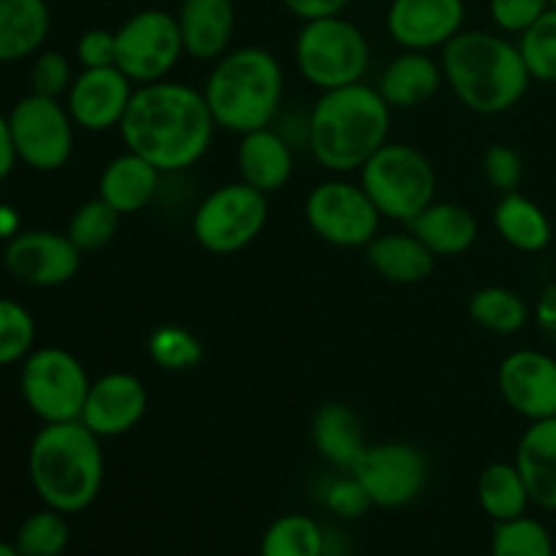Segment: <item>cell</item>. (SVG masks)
Segmentation results:
<instances>
[{"label": "cell", "mask_w": 556, "mask_h": 556, "mask_svg": "<svg viewBox=\"0 0 556 556\" xmlns=\"http://www.w3.org/2000/svg\"><path fill=\"white\" fill-rule=\"evenodd\" d=\"M467 313L478 326L505 337L516 334L530 324V304L519 293L503 286H489L472 293L467 302Z\"/></svg>", "instance_id": "4dcf8cb0"}, {"label": "cell", "mask_w": 556, "mask_h": 556, "mask_svg": "<svg viewBox=\"0 0 556 556\" xmlns=\"http://www.w3.org/2000/svg\"><path fill=\"white\" fill-rule=\"evenodd\" d=\"M215 130L204 92L172 79L136 87L119 123L125 147L163 174L193 168L210 152Z\"/></svg>", "instance_id": "6da1fadb"}, {"label": "cell", "mask_w": 556, "mask_h": 556, "mask_svg": "<svg viewBox=\"0 0 556 556\" xmlns=\"http://www.w3.org/2000/svg\"><path fill=\"white\" fill-rule=\"evenodd\" d=\"M535 320L538 326H541L543 334L556 337V286L554 282H548V286L541 291V296H538Z\"/></svg>", "instance_id": "ee69618b"}, {"label": "cell", "mask_w": 556, "mask_h": 556, "mask_svg": "<svg viewBox=\"0 0 556 556\" xmlns=\"http://www.w3.org/2000/svg\"><path fill=\"white\" fill-rule=\"evenodd\" d=\"M114 41H117L114 65L134 85L168 79L185 54L177 14L163 9L136 11L114 30Z\"/></svg>", "instance_id": "30bf717a"}, {"label": "cell", "mask_w": 556, "mask_h": 556, "mask_svg": "<svg viewBox=\"0 0 556 556\" xmlns=\"http://www.w3.org/2000/svg\"><path fill=\"white\" fill-rule=\"evenodd\" d=\"M150 358L161 369H172V372H182V369H193L204 356L199 337L193 331L182 329V326H161L150 334Z\"/></svg>", "instance_id": "8d00e7d4"}, {"label": "cell", "mask_w": 556, "mask_h": 556, "mask_svg": "<svg viewBox=\"0 0 556 556\" xmlns=\"http://www.w3.org/2000/svg\"><path fill=\"white\" fill-rule=\"evenodd\" d=\"M3 266L11 277L33 288H58L76 277L81 250L58 231H20L5 242Z\"/></svg>", "instance_id": "5bb4252c"}, {"label": "cell", "mask_w": 556, "mask_h": 556, "mask_svg": "<svg viewBox=\"0 0 556 556\" xmlns=\"http://www.w3.org/2000/svg\"><path fill=\"white\" fill-rule=\"evenodd\" d=\"M119 212L114 206H109L106 201L98 195V199L85 201L79 210L71 215L68 220V239L85 253H96V250L106 248L114 239L119 228Z\"/></svg>", "instance_id": "836d02e7"}, {"label": "cell", "mask_w": 556, "mask_h": 556, "mask_svg": "<svg viewBox=\"0 0 556 556\" xmlns=\"http://www.w3.org/2000/svg\"><path fill=\"white\" fill-rule=\"evenodd\" d=\"M391 106L367 81L320 92L307 117V147L331 174L362 172L389 141Z\"/></svg>", "instance_id": "3957f363"}, {"label": "cell", "mask_w": 556, "mask_h": 556, "mask_svg": "<svg viewBox=\"0 0 556 556\" xmlns=\"http://www.w3.org/2000/svg\"><path fill=\"white\" fill-rule=\"evenodd\" d=\"M476 492L483 514L494 525L527 516V510L532 505L530 489H527L516 462H494V465H489L481 472V478H478Z\"/></svg>", "instance_id": "f1b7e54d"}, {"label": "cell", "mask_w": 556, "mask_h": 556, "mask_svg": "<svg viewBox=\"0 0 556 556\" xmlns=\"http://www.w3.org/2000/svg\"><path fill=\"white\" fill-rule=\"evenodd\" d=\"M76 60L81 68H106L117 60V41H114V30H103V27H92L85 30L76 41Z\"/></svg>", "instance_id": "b9f144b4"}, {"label": "cell", "mask_w": 556, "mask_h": 556, "mask_svg": "<svg viewBox=\"0 0 556 556\" xmlns=\"http://www.w3.org/2000/svg\"><path fill=\"white\" fill-rule=\"evenodd\" d=\"M326 530L304 514H286L266 527L261 556H329Z\"/></svg>", "instance_id": "f546056e"}, {"label": "cell", "mask_w": 556, "mask_h": 556, "mask_svg": "<svg viewBox=\"0 0 556 556\" xmlns=\"http://www.w3.org/2000/svg\"><path fill=\"white\" fill-rule=\"evenodd\" d=\"M71 543V527L65 514L47 508L27 516L20 525L14 538V546L22 556H63Z\"/></svg>", "instance_id": "1f68e13d"}, {"label": "cell", "mask_w": 556, "mask_h": 556, "mask_svg": "<svg viewBox=\"0 0 556 556\" xmlns=\"http://www.w3.org/2000/svg\"><path fill=\"white\" fill-rule=\"evenodd\" d=\"M237 166L242 182L264 195L286 188L293 177V150L280 130L258 128L242 134L237 147Z\"/></svg>", "instance_id": "ffe728a7"}, {"label": "cell", "mask_w": 556, "mask_h": 556, "mask_svg": "<svg viewBox=\"0 0 556 556\" xmlns=\"http://www.w3.org/2000/svg\"><path fill=\"white\" fill-rule=\"evenodd\" d=\"M16 233H20V217H16V212L11 206L0 204V239L9 242Z\"/></svg>", "instance_id": "bcb514c9"}, {"label": "cell", "mask_w": 556, "mask_h": 556, "mask_svg": "<svg viewBox=\"0 0 556 556\" xmlns=\"http://www.w3.org/2000/svg\"><path fill=\"white\" fill-rule=\"evenodd\" d=\"M492 556H556V541L543 521L519 516L494 525Z\"/></svg>", "instance_id": "d6a6232c"}, {"label": "cell", "mask_w": 556, "mask_h": 556, "mask_svg": "<svg viewBox=\"0 0 556 556\" xmlns=\"http://www.w3.org/2000/svg\"><path fill=\"white\" fill-rule=\"evenodd\" d=\"M410 231L427 244L434 258L465 255L478 239V220L467 206L454 201H432L413 223Z\"/></svg>", "instance_id": "d4e9b609"}, {"label": "cell", "mask_w": 556, "mask_h": 556, "mask_svg": "<svg viewBox=\"0 0 556 556\" xmlns=\"http://www.w3.org/2000/svg\"><path fill=\"white\" fill-rule=\"evenodd\" d=\"M16 147H14V136H11V125H9V117H3L0 114V182L3 179H9V174L14 172L16 166Z\"/></svg>", "instance_id": "f6af8a7d"}, {"label": "cell", "mask_w": 556, "mask_h": 556, "mask_svg": "<svg viewBox=\"0 0 556 556\" xmlns=\"http://www.w3.org/2000/svg\"><path fill=\"white\" fill-rule=\"evenodd\" d=\"M144 413V383L130 372H109L90 383L79 421L101 440H112L139 427Z\"/></svg>", "instance_id": "ac0fdd59"}, {"label": "cell", "mask_w": 556, "mask_h": 556, "mask_svg": "<svg viewBox=\"0 0 556 556\" xmlns=\"http://www.w3.org/2000/svg\"><path fill=\"white\" fill-rule=\"evenodd\" d=\"M201 92L217 128L242 136L275 123L286 96V74L269 49H228L215 60Z\"/></svg>", "instance_id": "5b68a950"}, {"label": "cell", "mask_w": 556, "mask_h": 556, "mask_svg": "<svg viewBox=\"0 0 556 556\" xmlns=\"http://www.w3.org/2000/svg\"><path fill=\"white\" fill-rule=\"evenodd\" d=\"M36 345V320L25 304L0 299V367L25 362Z\"/></svg>", "instance_id": "d590c367"}, {"label": "cell", "mask_w": 556, "mask_h": 556, "mask_svg": "<svg viewBox=\"0 0 556 556\" xmlns=\"http://www.w3.org/2000/svg\"><path fill=\"white\" fill-rule=\"evenodd\" d=\"M494 228L519 253H541L552 244L554 228L541 204L525 193H503L494 206Z\"/></svg>", "instance_id": "83f0119b"}, {"label": "cell", "mask_w": 556, "mask_h": 556, "mask_svg": "<svg viewBox=\"0 0 556 556\" xmlns=\"http://www.w3.org/2000/svg\"><path fill=\"white\" fill-rule=\"evenodd\" d=\"M519 52L525 58L532 81L556 85V9L546 11L535 25L519 36Z\"/></svg>", "instance_id": "e575fe53"}, {"label": "cell", "mask_w": 556, "mask_h": 556, "mask_svg": "<svg viewBox=\"0 0 556 556\" xmlns=\"http://www.w3.org/2000/svg\"><path fill=\"white\" fill-rule=\"evenodd\" d=\"M27 476L47 508L81 514L98 500L106 476L101 438L81 421L43 424L30 440Z\"/></svg>", "instance_id": "277c9868"}, {"label": "cell", "mask_w": 556, "mask_h": 556, "mask_svg": "<svg viewBox=\"0 0 556 556\" xmlns=\"http://www.w3.org/2000/svg\"><path fill=\"white\" fill-rule=\"evenodd\" d=\"M52 27L47 0H0V65L36 58Z\"/></svg>", "instance_id": "4316f807"}, {"label": "cell", "mask_w": 556, "mask_h": 556, "mask_svg": "<svg viewBox=\"0 0 556 556\" xmlns=\"http://www.w3.org/2000/svg\"><path fill=\"white\" fill-rule=\"evenodd\" d=\"M465 0H391L386 30L396 47L434 52L465 30Z\"/></svg>", "instance_id": "2e32d148"}, {"label": "cell", "mask_w": 556, "mask_h": 556, "mask_svg": "<svg viewBox=\"0 0 556 556\" xmlns=\"http://www.w3.org/2000/svg\"><path fill=\"white\" fill-rule=\"evenodd\" d=\"M552 5H554V9H556V0H552Z\"/></svg>", "instance_id": "c3c4849f"}, {"label": "cell", "mask_w": 556, "mask_h": 556, "mask_svg": "<svg viewBox=\"0 0 556 556\" xmlns=\"http://www.w3.org/2000/svg\"><path fill=\"white\" fill-rule=\"evenodd\" d=\"M185 54L201 63H215L231 49L237 33L233 0H182L177 11Z\"/></svg>", "instance_id": "d6986e66"}, {"label": "cell", "mask_w": 556, "mask_h": 556, "mask_svg": "<svg viewBox=\"0 0 556 556\" xmlns=\"http://www.w3.org/2000/svg\"><path fill=\"white\" fill-rule=\"evenodd\" d=\"M90 383L85 364L63 348H33L22 362V400L43 424L79 421Z\"/></svg>", "instance_id": "9c48e42d"}, {"label": "cell", "mask_w": 556, "mask_h": 556, "mask_svg": "<svg viewBox=\"0 0 556 556\" xmlns=\"http://www.w3.org/2000/svg\"><path fill=\"white\" fill-rule=\"evenodd\" d=\"M445 85L443 65L429 52L405 49L383 68L378 92L391 109H418L432 101Z\"/></svg>", "instance_id": "44dd1931"}, {"label": "cell", "mask_w": 556, "mask_h": 556, "mask_svg": "<svg viewBox=\"0 0 556 556\" xmlns=\"http://www.w3.org/2000/svg\"><path fill=\"white\" fill-rule=\"evenodd\" d=\"M552 9V0H489V16L494 27L503 36H516L535 25L546 11Z\"/></svg>", "instance_id": "ab89813d"}, {"label": "cell", "mask_w": 556, "mask_h": 556, "mask_svg": "<svg viewBox=\"0 0 556 556\" xmlns=\"http://www.w3.org/2000/svg\"><path fill=\"white\" fill-rule=\"evenodd\" d=\"M348 3L351 0H282V5L302 22L342 14L348 9Z\"/></svg>", "instance_id": "7bdbcfd3"}, {"label": "cell", "mask_w": 556, "mask_h": 556, "mask_svg": "<svg viewBox=\"0 0 556 556\" xmlns=\"http://www.w3.org/2000/svg\"><path fill=\"white\" fill-rule=\"evenodd\" d=\"M304 217L307 226L334 248H367L380 233L383 220L362 182L348 179H326L315 185L304 201Z\"/></svg>", "instance_id": "8fae6325"}, {"label": "cell", "mask_w": 556, "mask_h": 556, "mask_svg": "<svg viewBox=\"0 0 556 556\" xmlns=\"http://www.w3.org/2000/svg\"><path fill=\"white\" fill-rule=\"evenodd\" d=\"M269 220V195L248 182H228L215 188L195 206L193 237L206 253L233 255L253 244Z\"/></svg>", "instance_id": "ba28073f"}, {"label": "cell", "mask_w": 556, "mask_h": 556, "mask_svg": "<svg viewBox=\"0 0 556 556\" xmlns=\"http://www.w3.org/2000/svg\"><path fill=\"white\" fill-rule=\"evenodd\" d=\"M0 556H22V554H20V548L14 546V543L0 541Z\"/></svg>", "instance_id": "7dc6e473"}, {"label": "cell", "mask_w": 556, "mask_h": 556, "mask_svg": "<svg viewBox=\"0 0 556 556\" xmlns=\"http://www.w3.org/2000/svg\"><path fill=\"white\" fill-rule=\"evenodd\" d=\"M362 188L389 220L413 223L438 193L432 161L418 147L386 141L362 166Z\"/></svg>", "instance_id": "52a82bcc"}, {"label": "cell", "mask_w": 556, "mask_h": 556, "mask_svg": "<svg viewBox=\"0 0 556 556\" xmlns=\"http://www.w3.org/2000/svg\"><path fill=\"white\" fill-rule=\"evenodd\" d=\"M351 472L375 508L396 510L424 494L429 483V459L418 445L378 443L364 448Z\"/></svg>", "instance_id": "4fadbf2b"}, {"label": "cell", "mask_w": 556, "mask_h": 556, "mask_svg": "<svg viewBox=\"0 0 556 556\" xmlns=\"http://www.w3.org/2000/svg\"><path fill=\"white\" fill-rule=\"evenodd\" d=\"M497 389L505 405L527 421L556 416V358L552 353L521 348L508 353L497 369Z\"/></svg>", "instance_id": "9a60e30c"}, {"label": "cell", "mask_w": 556, "mask_h": 556, "mask_svg": "<svg viewBox=\"0 0 556 556\" xmlns=\"http://www.w3.org/2000/svg\"><path fill=\"white\" fill-rule=\"evenodd\" d=\"M179 3H182V0H179Z\"/></svg>", "instance_id": "681fc988"}, {"label": "cell", "mask_w": 556, "mask_h": 556, "mask_svg": "<svg viewBox=\"0 0 556 556\" xmlns=\"http://www.w3.org/2000/svg\"><path fill=\"white\" fill-rule=\"evenodd\" d=\"M483 174L494 190L514 193L525 179V161L510 144H492L483 155Z\"/></svg>", "instance_id": "60d3db41"}, {"label": "cell", "mask_w": 556, "mask_h": 556, "mask_svg": "<svg viewBox=\"0 0 556 556\" xmlns=\"http://www.w3.org/2000/svg\"><path fill=\"white\" fill-rule=\"evenodd\" d=\"M71 85H74V68H71V60L63 52L47 49V52H38L33 58L30 87L36 96L58 98L60 101L63 96H68Z\"/></svg>", "instance_id": "74e56055"}, {"label": "cell", "mask_w": 556, "mask_h": 556, "mask_svg": "<svg viewBox=\"0 0 556 556\" xmlns=\"http://www.w3.org/2000/svg\"><path fill=\"white\" fill-rule=\"evenodd\" d=\"M163 172H157L147 157L123 152L106 163L98 179V195L119 215H136L157 195Z\"/></svg>", "instance_id": "7402d4cb"}, {"label": "cell", "mask_w": 556, "mask_h": 556, "mask_svg": "<svg viewBox=\"0 0 556 556\" xmlns=\"http://www.w3.org/2000/svg\"><path fill=\"white\" fill-rule=\"evenodd\" d=\"M367 261L383 280L396 286H418L434 269V253L413 231L378 233L367 244Z\"/></svg>", "instance_id": "cb8c5ba5"}, {"label": "cell", "mask_w": 556, "mask_h": 556, "mask_svg": "<svg viewBox=\"0 0 556 556\" xmlns=\"http://www.w3.org/2000/svg\"><path fill=\"white\" fill-rule=\"evenodd\" d=\"M16 157L36 172H58L74 155V119L65 103L47 96H25L9 114Z\"/></svg>", "instance_id": "7c38bea8"}, {"label": "cell", "mask_w": 556, "mask_h": 556, "mask_svg": "<svg viewBox=\"0 0 556 556\" xmlns=\"http://www.w3.org/2000/svg\"><path fill=\"white\" fill-rule=\"evenodd\" d=\"M445 85L476 114H505L532 85L519 43L492 30H462L440 49Z\"/></svg>", "instance_id": "7a4b0ae2"}, {"label": "cell", "mask_w": 556, "mask_h": 556, "mask_svg": "<svg viewBox=\"0 0 556 556\" xmlns=\"http://www.w3.org/2000/svg\"><path fill=\"white\" fill-rule=\"evenodd\" d=\"M134 90V81L117 65L81 68L65 96V109L76 128L90 130V134H106V130L119 128Z\"/></svg>", "instance_id": "e0dca14e"}, {"label": "cell", "mask_w": 556, "mask_h": 556, "mask_svg": "<svg viewBox=\"0 0 556 556\" xmlns=\"http://www.w3.org/2000/svg\"><path fill=\"white\" fill-rule=\"evenodd\" d=\"M293 60L304 81L326 92L364 81L372 49L356 22L334 14L302 22L293 43Z\"/></svg>", "instance_id": "8992f818"}, {"label": "cell", "mask_w": 556, "mask_h": 556, "mask_svg": "<svg viewBox=\"0 0 556 556\" xmlns=\"http://www.w3.org/2000/svg\"><path fill=\"white\" fill-rule=\"evenodd\" d=\"M514 462L530 489L532 505L556 510V416L527 427L516 445Z\"/></svg>", "instance_id": "603a6c76"}, {"label": "cell", "mask_w": 556, "mask_h": 556, "mask_svg": "<svg viewBox=\"0 0 556 556\" xmlns=\"http://www.w3.org/2000/svg\"><path fill=\"white\" fill-rule=\"evenodd\" d=\"M313 445L320 459L329 462L334 470L351 472L367 448L362 418L342 402H329V405L318 407L313 418Z\"/></svg>", "instance_id": "484cf974"}, {"label": "cell", "mask_w": 556, "mask_h": 556, "mask_svg": "<svg viewBox=\"0 0 556 556\" xmlns=\"http://www.w3.org/2000/svg\"><path fill=\"white\" fill-rule=\"evenodd\" d=\"M320 500H324V505L337 516V519L345 521L362 519V516L372 508L367 492H364V486L358 483V478L353 476V472H340L337 478L326 481Z\"/></svg>", "instance_id": "f35d334b"}]
</instances>
